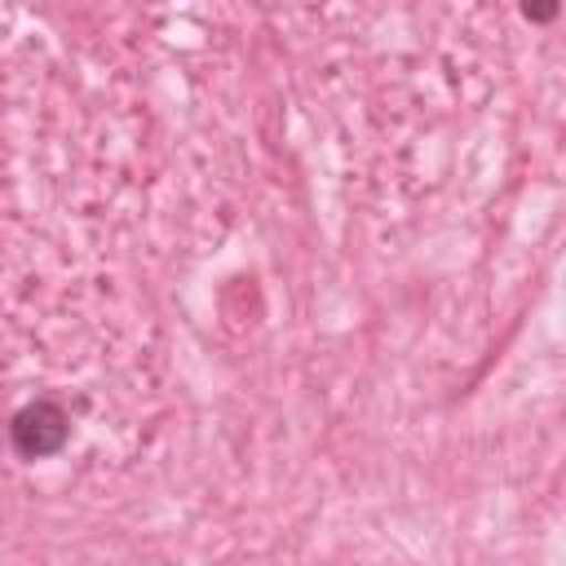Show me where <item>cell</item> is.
I'll return each instance as SVG.
<instances>
[{
	"mask_svg": "<svg viewBox=\"0 0 566 566\" xmlns=\"http://www.w3.org/2000/svg\"><path fill=\"white\" fill-rule=\"evenodd\" d=\"M9 442L18 460H49L71 442V416L57 398H31L9 420Z\"/></svg>",
	"mask_w": 566,
	"mask_h": 566,
	"instance_id": "1",
	"label": "cell"
},
{
	"mask_svg": "<svg viewBox=\"0 0 566 566\" xmlns=\"http://www.w3.org/2000/svg\"><path fill=\"white\" fill-rule=\"evenodd\" d=\"M522 18L526 22H553L557 18V4H522Z\"/></svg>",
	"mask_w": 566,
	"mask_h": 566,
	"instance_id": "2",
	"label": "cell"
}]
</instances>
